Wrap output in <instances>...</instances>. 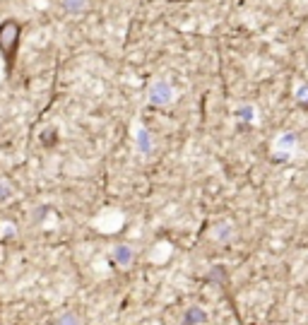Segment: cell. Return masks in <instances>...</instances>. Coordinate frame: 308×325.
<instances>
[{
    "mask_svg": "<svg viewBox=\"0 0 308 325\" xmlns=\"http://www.w3.org/2000/svg\"><path fill=\"white\" fill-rule=\"evenodd\" d=\"M17 43H19V27L14 22H5L0 27V48H2V53L7 58V63H12Z\"/></svg>",
    "mask_w": 308,
    "mask_h": 325,
    "instance_id": "cell-1",
    "label": "cell"
},
{
    "mask_svg": "<svg viewBox=\"0 0 308 325\" xmlns=\"http://www.w3.org/2000/svg\"><path fill=\"white\" fill-rule=\"evenodd\" d=\"M149 101H152V104H157V106L169 104V101H171V87H169L164 80L154 82V84H152V89H149Z\"/></svg>",
    "mask_w": 308,
    "mask_h": 325,
    "instance_id": "cell-2",
    "label": "cell"
},
{
    "mask_svg": "<svg viewBox=\"0 0 308 325\" xmlns=\"http://www.w3.org/2000/svg\"><path fill=\"white\" fill-rule=\"evenodd\" d=\"M113 260H116L118 265H128V263L133 260V251H130L128 246H118V248L113 251Z\"/></svg>",
    "mask_w": 308,
    "mask_h": 325,
    "instance_id": "cell-3",
    "label": "cell"
},
{
    "mask_svg": "<svg viewBox=\"0 0 308 325\" xmlns=\"http://www.w3.org/2000/svg\"><path fill=\"white\" fill-rule=\"evenodd\" d=\"M63 5H65V10H70V12H80V10H84L87 0H63Z\"/></svg>",
    "mask_w": 308,
    "mask_h": 325,
    "instance_id": "cell-4",
    "label": "cell"
},
{
    "mask_svg": "<svg viewBox=\"0 0 308 325\" xmlns=\"http://www.w3.org/2000/svg\"><path fill=\"white\" fill-rule=\"evenodd\" d=\"M55 325H80V318H77L75 313H63V316L55 321Z\"/></svg>",
    "mask_w": 308,
    "mask_h": 325,
    "instance_id": "cell-5",
    "label": "cell"
},
{
    "mask_svg": "<svg viewBox=\"0 0 308 325\" xmlns=\"http://www.w3.org/2000/svg\"><path fill=\"white\" fill-rule=\"evenodd\" d=\"M137 140H140V147H142V152H147V149H149L147 133H145V130H140V135H137Z\"/></svg>",
    "mask_w": 308,
    "mask_h": 325,
    "instance_id": "cell-6",
    "label": "cell"
},
{
    "mask_svg": "<svg viewBox=\"0 0 308 325\" xmlns=\"http://www.w3.org/2000/svg\"><path fill=\"white\" fill-rule=\"evenodd\" d=\"M200 318H202L200 311H190V313H188V321H200Z\"/></svg>",
    "mask_w": 308,
    "mask_h": 325,
    "instance_id": "cell-7",
    "label": "cell"
}]
</instances>
